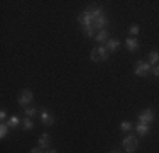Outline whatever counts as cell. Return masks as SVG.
Returning a JSON list of instances; mask_svg holds the SVG:
<instances>
[{"instance_id": "6da1fadb", "label": "cell", "mask_w": 159, "mask_h": 153, "mask_svg": "<svg viewBox=\"0 0 159 153\" xmlns=\"http://www.w3.org/2000/svg\"><path fill=\"white\" fill-rule=\"evenodd\" d=\"M90 58L93 61H105L108 58V51L107 48H95L92 49V55H90Z\"/></svg>"}, {"instance_id": "7a4b0ae2", "label": "cell", "mask_w": 159, "mask_h": 153, "mask_svg": "<svg viewBox=\"0 0 159 153\" xmlns=\"http://www.w3.org/2000/svg\"><path fill=\"white\" fill-rule=\"evenodd\" d=\"M105 26H107V17H105V14L97 15V17L92 19V27L93 29H103Z\"/></svg>"}, {"instance_id": "3957f363", "label": "cell", "mask_w": 159, "mask_h": 153, "mask_svg": "<svg viewBox=\"0 0 159 153\" xmlns=\"http://www.w3.org/2000/svg\"><path fill=\"white\" fill-rule=\"evenodd\" d=\"M154 121V114L151 109H146L141 112V116H139V122H144V124H151V122Z\"/></svg>"}, {"instance_id": "277c9868", "label": "cell", "mask_w": 159, "mask_h": 153, "mask_svg": "<svg viewBox=\"0 0 159 153\" xmlns=\"http://www.w3.org/2000/svg\"><path fill=\"white\" fill-rule=\"evenodd\" d=\"M124 148H125V151H134L137 148V140L134 136H127L124 140Z\"/></svg>"}, {"instance_id": "5b68a950", "label": "cell", "mask_w": 159, "mask_h": 153, "mask_svg": "<svg viewBox=\"0 0 159 153\" xmlns=\"http://www.w3.org/2000/svg\"><path fill=\"white\" fill-rule=\"evenodd\" d=\"M78 22H80V24H83L85 27L92 26V14H90L88 10H85L83 14H80V15H78Z\"/></svg>"}, {"instance_id": "8992f818", "label": "cell", "mask_w": 159, "mask_h": 153, "mask_svg": "<svg viewBox=\"0 0 159 153\" xmlns=\"http://www.w3.org/2000/svg\"><path fill=\"white\" fill-rule=\"evenodd\" d=\"M149 70H151V65L149 63H137V67H135V75L146 76L147 73H149Z\"/></svg>"}, {"instance_id": "52a82bcc", "label": "cell", "mask_w": 159, "mask_h": 153, "mask_svg": "<svg viewBox=\"0 0 159 153\" xmlns=\"http://www.w3.org/2000/svg\"><path fill=\"white\" fill-rule=\"evenodd\" d=\"M41 121H43V124H46V126H51L52 122H54V117L49 114V111L48 109H41Z\"/></svg>"}, {"instance_id": "ba28073f", "label": "cell", "mask_w": 159, "mask_h": 153, "mask_svg": "<svg viewBox=\"0 0 159 153\" xmlns=\"http://www.w3.org/2000/svg\"><path fill=\"white\" fill-rule=\"evenodd\" d=\"M31 101H32V92H31V90H24V92L20 94V97H19V104H20V106L29 104Z\"/></svg>"}, {"instance_id": "9c48e42d", "label": "cell", "mask_w": 159, "mask_h": 153, "mask_svg": "<svg viewBox=\"0 0 159 153\" xmlns=\"http://www.w3.org/2000/svg\"><path fill=\"white\" fill-rule=\"evenodd\" d=\"M135 131H137L141 136L147 135V133H149V124H144V122H139V124L135 126Z\"/></svg>"}, {"instance_id": "30bf717a", "label": "cell", "mask_w": 159, "mask_h": 153, "mask_svg": "<svg viewBox=\"0 0 159 153\" xmlns=\"http://www.w3.org/2000/svg\"><path fill=\"white\" fill-rule=\"evenodd\" d=\"M119 41H115V39H108L107 41V46H105V48H107V51H117V49H119Z\"/></svg>"}, {"instance_id": "8fae6325", "label": "cell", "mask_w": 159, "mask_h": 153, "mask_svg": "<svg viewBox=\"0 0 159 153\" xmlns=\"http://www.w3.org/2000/svg\"><path fill=\"white\" fill-rule=\"evenodd\" d=\"M95 39L98 41V43H103V41H108V31H105V29H102L100 32L95 36Z\"/></svg>"}, {"instance_id": "7c38bea8", "label": "cell", "mask_w": 159, "mask_h": 153, "mask_svg": "<svg viewBox=\"0 0 159 153\" xmlns=\"http://www.w3.org/2000/svg\"><path fill=\"white\" fill-rule=\"evenodd\" d=\"M49 135H46V133H44V135H41V138H39V148H48L49 146Z\"/></svg>"}, {"instance_id": "4fadbf2b", "label": "cell", "mask_w": 159, "mask_h": 153, "mask_svg": "<svg viewBox=\"0 0 159 153\" xmlns=\"http://www.w3.org/2000/svg\"><path fill=\"white\" fill-rule=\"evenodd\" d=\"M125 44H127V48L130 49V51H137V49H139V43L135 39H127Z\"/></svg>"}, {"instance_id": "5bb4252c", "label": "cell", "mask_w": 159, "mask_h": 153, "mask_svg": "<svg viewBox=\"0 0 159 153\" xmlns=\"http://www.w3.org/2000/svg\"><path fill=\"white\" fill-rule=\"evenodd\" d=\"M159 61V53L157 51H152L149 55V65H152V67H156V63Z\"/></svg>"}, {"instance_id": "9a60e30c", "label": "cell", "mask_w": 159, "mask_h": 153, "mask_svg": "<svg viewBox=\"0 0 159 153\" xmlns=\"http://www.w3.org/2000/svg\"><path fill=\"white\" fill-rule=\"evenodd\" d=\"M85 36H92V37H95L97 36V34H95V29H93L92 27V26H88V27H85Z\"/></svg>"}, {"instance_id": "2e32d148", "label": "cell", "mask_w": 159, "mask_h": 153, "mask_svg": "<svg viewBox=\"0 0 159 153\" xmlns=\"http://www.w3.org/2000/svg\"><path fill=\"white\" fill-rule=\"evenodd\" d=\"M19 122H20V121H19V117H16V116H12V117H10V119H9V122H7V124H9L10 128H16V126L19 124Z\"/></svg>"}, {"instance_id": "e0dca14e", "label": "cell", "mask_w": 159, "mask_h": 153, "mask_svg": "<svg viewBox=\"0 0 159 153\" xmlns=\"http://www.w3.org/2000/svg\"><path fill=\"white\" fill-rule=\"evenodd\" d=\"M7 131H9V124H2V126H0V138H5Z\"/></svg>"}, {"instance_id": "ac0fdd59", "label": "cell", "mask_w": 159, "mask_h": 153, "mask_svg": "<svg viewBox=\"0 0 159 153\" xmlns=\"http://www.w3.org/2000/svg\"><path fill=\"white\" fill-rule=\"evenodd\" d=\"M22 126H24V129H32V121L29 119V117H25L24 122H22Z\"/></svg>"}, {"instance_id": "d6986e66", "label": "cell", "mask_w": 159, "mask_h": 153, "mask_svg": "<svg viewBox=\"0 0 159 153\" xmlns=\"http://www.w3.org/2000/svg\"><path fill=\"white\" fill-rule=\"evenodd\" d=\"M120 128H122L124 131H130V129H132V124H130L129 121H124L122 124H120Z\"/></svg>"}, {"instance_id": "ffe728a7", "label": "cell", "mask_w": 159, "mask_h": 153, "mask_svg": "<svg viewBox=\"0 0 159 153\" xmlns=\"http://www.w3.org/2000/svg\"><path fill=\"white\" fill-rule=\"evenodd\" d=\"M36 112H37V111L34 109V107H29V109H25V116H27V117H32V116H36Z\"/></svg>"}, {"instance_id": "44dd1931", "label": "cell", "mask_w": 159, "mask_h": 153, "mask_svg": "<svg viewBox=\"0 0 159 153\" xmlns=\"http://www.w3.org/2000/svg\"><path fill=\"white\" fill-rule=\"evenodd\" d=\"M129 31H130V34H137L139 32V26H130Z\"/></svg>"}, {"instance_id": "7402d4cb", "label": "cell", "mask_w": 159, "mask_h": 153, "mask_svg": "<svg viewBox=\"0 0 159 153\" xmlns=\"http://www.w3.org/2000/svg\"><path fill=\"white\" fill-rule=\"evenodd\" d=\"M152 73L156 76H159V67H157V65H156V67H152Z\"/></svg>"}, {"instance_id": "603a6c76", "label": "cell", "mask_w": 159, "mask_h": 153, "mask_svg": "<svg viewBox=\"0 0 159 153\" xmlns=\"http://www.w3.org/2000/svg\"><path fill=\"white\" fill-rule=\"evenodd\" d=\"M0 117H2V119H5V117H7V112H5V111H2V112H0Z\"/></svg>"}, {"instance_id": "cb8c5ba5", "label": "cell", "mask_w": 159, "mask_h": 153, "mask_svg": "<svg viewBox=\"0 0 159 153\" xmlns=\"http://www.w3.org/2000/svg\"><path fill=\"white\" fill-rule=\"evenodd\" d=\"M31 153H41V148H32Z\"/></svg>"}, {"instance_id": "d4e9b609", "label": "cell", "mask_w": 159, "mask_h": 153, "mask_svg": "<svg viewBox=\"0 0 159 153\" xmlns=\"http://www.w3.org/2000/svg\"><path fill=\"white\" fill-rule=\"evenodd\" d=\"M46 153H56L54 150H49V151H46Z\"/></svg>"}, {"instance_id": "484cf974", "label": "cell", "mask_w": 159, "mask_h": 153, "mask_svg": "<svg viewBox=\"0 0 159 153\" xmlns=\"http://www.w3.org/2000/svg\"><path fill=\"white\" fill-rule=\"evenodd\" d=\"M112 153H115V151H112Z\"/></svg>"}]
</instances>
